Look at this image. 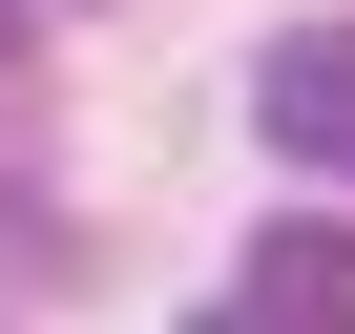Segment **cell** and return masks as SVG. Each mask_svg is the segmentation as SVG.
Masks as SVG:
<instances>
[{"label": "cell", "instance_id": "cell-1", "mask_svg": "<svg viewBox=\"0 0 355 334\" xmlns=\"http://www.w3.org/2000/svg\"><path fill=\"white\" fill-rule=\"evenodd\" d=\"M251 125H272V167L355 188V21H293V42L251 63Z\"/></svg>", "mask_w": 355, "mask_h": 334}, {"label": "cell", "instance_id": "cell-2", "mask_svg": "<svg viewBox=\"0 0 355 334\" xmlns=\"http://www.w3.org/2000/svg\"><path fill=\"white\" fill-rule=\"evenodd\" d=\"M230 334H355V209H272L230 272Z\"/></svg>", "mask_w": 355, "mask_h": 334}, {"label": "cell", "instance_id": "cell-3", "mask_svg": "<svg viewBox=\"0 0 355 334\" xmlns=\"http://www.w3.org/2000/svg\"><path fill=\"white\" fill-rule=\"evenodd\" d=\"M21 21H42V0H0V63H21Z\"/></svg>", "mask_w": 355, "mask_h": 334}, {"label": "cell", "instance_id": "cell-4", "mask_svg": "<svg viewBox=\"0 0 355 334\" xmlns=\"http://www.w3.org/2000/svg\"><path fill=\"white\" fill-rule=\"evenodd\" d=\"M209 334H230V313H209Z\"/></svg>", "mask_w": 355, "mask_h": 334}]
</instances>
